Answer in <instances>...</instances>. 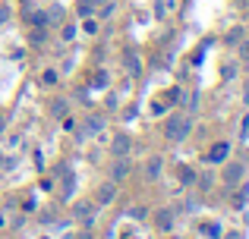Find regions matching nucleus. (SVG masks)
<instances>
[{
    "label": "nucleus",
    "mask_w": 249,
    "mask_h": 239,
    "mask_svg": "<svg viewBox=\"0 0 249 239\" xmlns=\"http://www.w3.org/2000/svg\"><path fill=\"white\" fill-rule=\"evenodd\" d=\"M189 132H193V120H189V117H170L167 120V139L183 142Z\"/></svg>",
    "instance_id": "f257e3e1"
},
{
    "label": "nucleus",
    "mask_w": 249,
    "mask_h": 239,
    "mask_svg": "<svg viewBox=\"0 0 249 239\" xmlns=\"http://www.w3.org/2000/svg\"><path fill=\"white\" fill-rule=\"evenodd\" d=\"M95 3H107V0H95Z\"/></svg>",
    "instance_id": "a211bd4d"
},
{
    "label": "nucleus",
    "mask_w": 249,
    "mask_h": 239,
    "mask_svg": "<svg viewBox=\"0 0 249 239\" xmlns=\"http://www.w3.org/2000/svg\"><path fill=\"white\" fill-rule=\"evenodd\" d=\"M199 183H202V186H199V189H212V183H214V179H212V173H205V176H202V179H199Z\"/></svg>",
    "instance_id": "ddd939ff"
},
{
    "label": "nucleus",
    "mask_w": 249,
    "mask_h": 239,
    "mask_svg": "<svg viewBox=\"0 0 249 239\" xmlns=\"http://www.w3.org/2000/svg\"><path fill=\"white\" fill-rule=\"evenodd\" d=\"M114 192H117V186H114V183H104L101 189H98V202H101V205H107L110 198H114Z\"/></svg>",
    "instance_id": "6e6552de"
},
{
    "label": "nucleus",
    "mask_w": 249,
    "mask_h": 239,
    "mask_svg": "<svg viewBox=\"0 0 249 239\" xmlns=\"http://www.w3.org/2000/svg\"><path fill=\"white\" fill-rule=\"evenodd\" d=\"M51 113H54V117H63V113H67V101H63V98H57L54 104H51Z\"/></svg>",
    "instance_id": "9d476101"
},
{
    "label": "nucleus",
    "mask_w": 249,
    "mask_h": 239,
    "mask_svg": "<svg viewBox=\"0 0 249 239\" xmlns=\"http://www.w3.org/2000/svg\"><path fill=\"white\" fill-rule=\"evenodd\" d=\"M129 151V135H117L114 139V154H126Z\"/></svg>",
    "instance_id": "1a4fd4ad"
},
{
    "label": "nucleus",
    "mask_w": 249,
    "mask_h": 239,
    "mask_svg": "<svg viewBox=\"0 0 249 239\" xmlns=\"http://www.w3.org/2000/svg\"><path fill=\"white\" fill-rule=\"evenodd\" d=\"M161 167H164V158H152L145 164V179H158L161 176Z\"/></svg>",
    "instance_id": "39448f33"
},
{
    "label": "nucleus",
    "mask_w": 249,
    "mask_h": 239,
    "mask_svg": "<svg viewBox=\"0 0 249 239\" xmlns=\"http://www.w3.org/2000/svg\"><path fill=\"white\" fill-rule=\"evenodd\" d=\"M155 223H158V230H164V233H167V230L174 227V214H170V208H161L158 214H155Z\"/></svg>",
    "instance_id": "20e7f679"
},
{
    "label": "nucleus",
    "mask_w": 249,
    "mask_h": 239,
    "mask_svg": "<svg viewBox=\"0 0 249 239\" xmlns=\"http://www.w3.org/2000/svg\"><path fill=\"white\" fill-rule=\"evenodd\" d=\"M243 173H246V167H243V164H227V167H224V173H221V183H224L227 189H233V186H240Z\"/></svg>",
    "instance_id": "f03ea898"
},
{
    "label": "nucleus",
    "mask_w": 249,
    "mask_h": 239,
    "mask_svg": "<svg viewBox=\"0 0 249 239\" xmlns=\"http://www.w3.org/2000/svg\"><path fill=\"white\" fill-rule=\"evenodd\" d=\"M6 19H10V10H6V6H0V22H6Z\"/></svg>",
    "instance_id": "2eb2a0df"
},
{
    "label": "nucleus",
    "mask_w": 249,
    "mask_h": 239,
    "mask_svg": "<svg viewBox=\"0 0 249 239\" xmlns=\"http://www.w3.org/2000/svg\"><path fill=\"white\" fill-rule=\"evenodd\" d=\"M126 173H129V158H126V154H120V158H117V164L110 167V176H114V179H123Z\"/></svg>",
    "instance_id": "7ed1b4c3"
},
{
    "label": "nucleus",
    "mask_w": 249,
    "mask_h": 239,
    "mask_svg": "<svg viewBox=\"0 0 249 239\" xmlns=\"http://www.w3.org/2000/svg\"><path fill=\"white\" fill-rule=\"evenodd\" d=\"M3 126H6V117H3V113H0V132H3Z\"/></svg>",
    "instance_id": "dca6fc26"
},
{
    "label": "nucleus",
    "mask_w": 249,
    "mask_h": 239,
    "mask_svg": "<svg viewBox=\"0 0 249 239\" xmlns=\"http://www.w3.org/2000/svg\"><path fill=\"white\" fill-rule=\"evenodd\" d=\"M101 129H104V117H89L85 126H82V135H95V132H101Z\"/></svg>",
    "instance_id": "423d86ee"
},
{
    "label": "nucleus",
    "mask_w": 249,
    "mask_h": 239,
    "mask_svg": "<svg viewBox=\"0 0 249 239\" xmlns=\"http://www.w3.org/2000/svg\"><path fill=\"white\" fill-rule=\"evenodd\" d=\"M227 154H231V145H227V142H221V145H214V148H212V154H208V158L218 164V160H224Z\"/></svg>",
    "instance_id": "0eeeda50"
},
{
    "label": "nucleus",
    "mask_w": 249,
    "mask_h": 239,
    "mask_svg": "<svg viewBox=\"0 0 249 239\" xmlns=\"http://www.w3.org/2000/svg\"><path fill=\"white\" fill-rule=\"evenodd\" d=\"M129 214H133L136 221H142V217H145V208H129Z\"/></svg>",
    "instance_id": "4468645a"
},
{
    "label": "nucleus",
    "mask_w": 249,
    "mask_h": 239,
    "mask_svg": "<svg viewBox=\"0 0 249 239\" xmlns=\"http://www.w3.org/2000/svg\"><path fill=\"white\" fill-rule=\"evenodd\" d=\"M76 217H85V221H89L91 217V205H79V208H76Z\"/></svg>",
    "instance_id": "9b49d317"
},
{
    "label": "nucleus",
    "mask_w": 249,
    "mask_h": 239,
    "mask_svg": "<svg viewBox=\"0 0 249 239\" xmlns=\"http://www.w3.org/2000/svg\"><path fill=\"white\" fill-rule=\"evenodd\" d=\"M76 239H95V236H91V233H79V236H76Z\"/></svg>",
    "instance_id": "f3484780"
},
{
    "label": "nucleus",
    "mask_w": 249,
    "mask_h": 239,
    "mask_svg": "<svg viewBox=\"0 0 249 239\" xmlns=\"http://www.w3.org/2000/svg\"><path fill=\"white\" fill-rule=\"evenodd\" d=\"M126 69H129V73H139V63H136L133 54H126Z\"/></svg>",
    "instance_id": "f8f14e48"
}]
</instances>
